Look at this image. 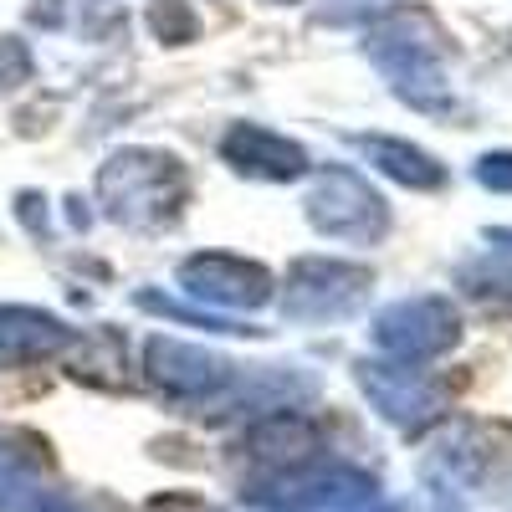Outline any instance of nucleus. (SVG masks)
Returning a JSON list of instances; mask_svg holds the SVG:
<instances>
[{"label":"nucleus","mask_w":512,"mask_h":512,"mask_svg":"<svg viewBox=\"0 0 512 512\" xmlns=\"http://www.w3.org/2000/svg\"><path fill=\"white\" fill-rule=\"evenodd\" d=\"M144 374L154 390H164L169 400L180 405H221L231 390H236V364L210 354L200 344H180V338H149L144 349Z\"/></svg>","instance_id":"obj_6"},{"label":"nucleus","mask_w":512,"mask_h":512,"mask_svg":"<svg viewBox=\"0 0 512 512\" xmlns=\"http://www.w3.org/2000/svg\"><path fill=\"white\" fill-rule=\"evenodd\" d=\"M487 241H502V246H512V231H487Z\"/></svg>","instance_id":"obj_20"},{"label":"nucleus","mask_w":512,"mask_h":512,"mask_svg":"<svg viewBox=\"0 0 512 512\" xmlns=\"http://www.w3.org/2000/svg\"><path fill=\"white\" fill-rule=\"evenodd\" d=\"M303 205H308L313 231L328 236V241L374 246L390 231V205H384V195L359 175V169H323Z\"/></svg>","instance_id":"obj_4"},{"label":"nucleus","mask_w":512,"mask_h":512,"mask_svg":"<svg viewBox=\"0 0 512 512\" xmlns=\"http://www.w3.org/2000/svg\"><path fill=\"white\" fill-rule=\"evenodd\" d=\"M31 77V52L21 36H0V88H21Z\"/></svg>","instance_id":"obj_16"},{"label":"nucleus","mask_w":512,"mask_h":512,"mask_svg":"<svg viewBox=\"0 0 512 512\" xmlns=\"http://www.w3.org/2000/svg\"><path fill=\"white\" fill-rule=\"evenodd\" d=\"M72 374L98 384V390H118L123 384V338L113 328H93V333H72Z\"/></svg>","instance_id":"obj_13"},{"label":"nucleus","mask_w":512,"mask_h":512,"mask_svg":"<svg viewBox=\"0 0 512 512\" xmlns=\"http://www.w3.org/2000/svg\"><path fill=\"white\" fill-rule=\"evenodd\" d=\"M190 175L164 149H118L98 169V205L128 231H159L185 210Z\"/></svg>","instance_id":"obj_2"},{"label":"nucleus","mask_w":512,"mask_h":512,"mask_svg":"<svg viewBox=\"0 0 512 512\" xmlns=\"http://www.w3.org/2000/svg\"><path fill=\"white\" fill-rule=\"evenodd\" d=\"M359 390L369 405L405 436H420L446 415V390L425 374L420 364H395V359H364L359 364Z\"/></svg>","instance_id":"obj_7"},{"label":"nucleus","mask_w":512,"mask_h":512,"mask_svg":"<svg viewBox=\"0 0 512 512\" xmlns=\"http://www.w3.org/2000/svg\"><path fill=\"white\" fill-rule=\"evenodd\" d=\"M477 180H482L487 190H497V195H512V149H502V154H482Z\"/></svg>","instance_id":"obj_18"},{"label":"nucleus","mask_w":512,"mask_h":512,"mask_svg":"<svg viewBox=\"0 0 512 512\" xmlns=\"http://www.w3.org/2000/svg\"><path fill=\"white\" fill-rule=\"evenodd\" d=\"M149 26H154L159 41H169V47L195 41V11L185 6V0H154V6H149Z\"/></svg>","instance_id":"obj_14"},{"label":"nucleus","mask_w":512,"mask_h":512,"mask_svg":"<svg viewBox=\"0 0 512 512\" xmlns=\"http://www.w3.org/2000/svg\"><path fill=\"white\" fill-rule=\"evenodd\" d=\"M16 512H82V507H77V502H67L62 492H47V487H31V492H26V502H21Z\"/></svg>","instance_id":"obj_19"},{"label":"nucleus","mask_w":512,"mask_h":512,"mask_svg":"<svg viewBox=\"0 0 512 512\" xmlns=\"http://www.w3.org/2000/svg\"><path fill=\"white\" fill-rule=\"evenodd\" d=\"M425 492H431V512H472L466 497H461V487H456V477H446V472L425 477Z\"/></svg>","instance_id":"obj_17"},{"label":"nucleus","mask_w":512,"mask_h":512,"mask_svg":"<svg viewBox=\"0 0 512 512\" xmlns=\"http://www.w3.org/2000/svg\"><path fill=\"white\" fill-rule=\"evenodd\" d=\"M461 287L472 297H512V267H466Z\"/></svg>","instance_id":"obj_15"},{"label":"nucleus","mask_w":512,"mask_h":512,"mask_svg":"<svg viewBox=\"0 0 512 512\" xmlns=\"http://www.w3.org/2000/svg\"><path fill=\"white\" fill-rule=\"evenodd\" d=\"M374 287V272L344 256H303L287 267V287H282V308L297 323H333L349 318Z\"/></svg>","instance_id":"obj_5"},{"label":"nucleus","mask_w":512,"mask_h":512,"mask_svg":"<svg viewBox=\"0 0 512 512\" xmlns=\"http://www.w3.org/2000/svg\"><path fill=\"white\" fill-rule=\"evenodd\" d=\"M461 344V318L451 308V297H400L374 318V349L395 364H436Z\"/></svg>","instance_id":"obj_3"},{"label":"nucleus","mask_w":512,"mask_h":512,"mask_svg":"<svg viewBox=\"0 0 512 512\" xmlns=\"http://www.w3.org/2000/svg\"><path fill=\"white\" fill-rule=\"evenodd\" d=\"M241 451L251 461H262L272 477H287L297 472V466H308L318 451H323V425L303 410H267L256 425H246V436H241Z\"/></svg>","instance_id":"obj_9"},{"label":"nucleus","mask_w":512,"mask_h":512,"mask_svg":"<svg viewBox=\"0 0 512 512\" xmlns=\"http://www.w3.org/2000/svg\"><path fill=\"white\" fill-rule=\"evenodd\" d=\"M267 6H297V0H267Z\"/></svg>","instance_id":"obj_22"},{"label":"nucleus","mask_w":512,"mask_h":512,"mask_svg":"<svg viewBox=\"0 0 512 512\" xmlns=\"http://www.w3.org/2000/svg\"><path fill=\"white\" fill-rule=\"evenodd\" d=\"M354 149L379 169V175H390L405 190H441L446 185V164L436 154H425L420 144H405V139H390V134H354Z\"/></svg>","instance_id":"obj_12"},{"label":"nucleus","mask_w":512,"mask_h":512,"mask_svg":"<svg viewBox=\"0 0 512 512\" xmlns=\"http://www.w3.org/2000/svg\"><path fill=\"white\" fill-rule=\"evenodd\" d=\"M221 159L246 180H267V185H287L308 175V149L292 144L262 123H236L221 139Z\"/></svg>","instance_id":"obj_10"},{"label":"nucleus","mask_w":512,"mask_h":512,"mask_svg":"<svg viewBox=\"0 0 512 512\" xmlns=\"http://www.w3.org/2000/svg\"><path fill=\"white\" fill-rule=\"evenodd\" d=\"M72 344V328L57 313L21 308V303H0V359L11 364H41L57 359Z\"/></svg>","instance_id":"obj_11"},{"label":"nucleus","mask_w":512,"mask_h":512,"mask_svg":"<svg viewBox=\"0 0 512 512\" xmlns=\"http://www.w3.org/2000/svg\"><path fill=\"white\" fill-rule=\"evenodd\" d=\"M338 6H344V11H354V6H374V0H338Z\"/></svg>","instance_id":"obj_21"},{"label":"nucleus","mask_w":512,"mask_h":512,"mask_svg":"<svg viewBox=\"0 0 512 512\" xmlns=\"http://www.w3.org/2000/svg\"><path fill=\"white\" fill-rule=\"evenodd\" d=\"M180 287L195 297V303H210V308H262L272 303V272L262 262H246V256H231V251H200V256H185L180 262Z\"/></svg>","instance_id":"obj_8"},{"label":"nucleus","mask_w":512,"mask_h":512,"mask_svg":"<svg viewBox=\"0 0 512 512\" xmlns=\"http://www.w3.org/2000/svg\"><path fill=\"white\" fill-rule=\"evenodd\" d=\"M364 52L374 57V67L395 82V93L420 108V113H456L451 98V82H446V57H451V36L446 26L425 11V6H395L384 11L369 36H364Z\"/></svg>","instance_id":"obj_1"}]
</instances>
